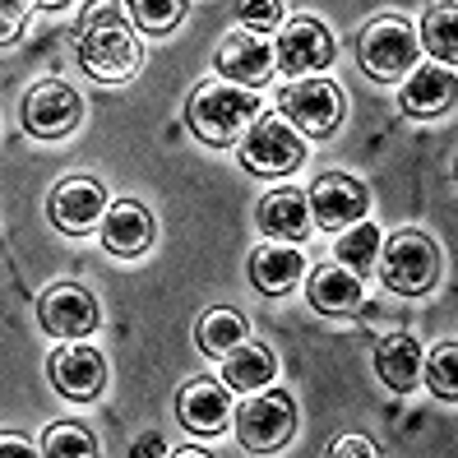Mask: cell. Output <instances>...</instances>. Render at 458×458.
<instances>
[{
    "label": "cell",
    "mask_w": 458,
    "mask_h": 458,
    "mask_svg": "<svg viewBox=\"0 0 458 458\" xmlns=\"http://www.w3.org/2000/svg\"><path fill=\"white\" fill-rule=\"evenodd\" d=\"M140 38L121 14V0H93L79 19V65L98 84H125L140 70Z\"/></svg>",
    "instance_id": "1"
},
{
    "label": "cell",
    "mask_w": 458,
    "mask_h": 458,
    "mask_svg": "<svg viewBox=\"0 0 458 458\" xmlns=\"http://www.w3.org/2000/svg\"><path fill=\"white\" fill-rule=\"evenodd\" d=\"M191 130L204 144H232L246 125L259 121V93L232 79H208L191 98Z\"/></svg>",
    "instance_id": "2"
},
{
    "label": "cell",
    "mask_w": 458,
    "mask_h": 458,
    "mask_svg": "<svg viewBox=\"0 0 458 458\" xmlns=\"http://www.w3.org/2000/svg\"><path fill=\"white\" fill-rule=\"evenodd\" d=\"M380 278L398 296H421L440 278V250L426 232H394L380 255Z\"/></svg>",
    "instance_id": "3"
},
{
    "label": "cell",
    "mask_w": 458,
    "mask_h": 458,
    "mask_svg": "<svg viewBox=\"0 0 458 458\" xmlns=\"http://www.w3.org/2000/svg\"><path fill=\"white\" fill-rule=\"evenodd\" d=\"M292 430H296V408H292V398L287 394H259L246 403V408L236 412V436L241 445H246L250 454H274L292 440Z\"/></svg>",
    "instance_id": "4"
},
{
    "label": "cell",
    "mask_w": 458,
    "mask_h": 458,
    "mask_svg": "<svg viewBox=\"0 0 458 458\" xmlns=\"http://www.w3.org/2000/svg\"><path fill=\"white\" fill-rule=\"evenodd\" d=\"M301 157H306L301 134H296L287 121H274V116L255 121L246 144H241V163H246L255 176H287V172L301 167Z\"/></svg>",
    "instance_id": "5"
},
{
    "label": "cell",
    "mask_w": 458,
    "mask_h": 458,
    "mask_svg": "<svg viewBox=\"0 0 458 458\" xmlns=\"http://www.w3.org/2000/svg\"><path fill=\"white\" fill-rule=\"evenodd\" d=\"M417 51H421V42H417V33L408 29V23L403 19H380V23H370V29L361 33L357 61L375 79H398V74L412 70Z\"/></svg>",
    "instance_id": "6"
},
{
    "label": "cell",
    "mask_w": 458,
    "mask_h": 458,
    "mask_svg": "<svg viewBox=\"0 0 458 458\" xmlns=\"http://www.w3.org/2000/svg\"><path fill=\"white\" fill-rule=\"evenodd\" d=\"M283 116L306 134H334L343 125V89L329 79H301L283 89Z\"/></svg>",
    "instance_id": "7"
},
{
    "label": "cell",
    "mask_w": 458,
    "mask_h": 458,
    "mask_svg": "<svg viewBox=\"0 0 458 458\" xmlns=\"http://www.w3.org/2000/svg\"><path fill=\"white\" fill-rule=\"evenodd\" d=\"M79 121H84V98L70 84L47 79V84H38L23 98V130L38 134V140H61V134H70Z\"/></svg>",
    "instance_id": "8"
},
{
    "label": "cell",
    "mask_w": 458,
    "mask_h": 458,
    "mask_svg": "<svg viewBox=\"0 0 458 458\" xmlns=\"http://www.w3.org/2000/svg\"><path fill=\"white\" fill-rule=\"evenodd\" d=\"M306 204H310V223L329 227V232H343V227H352L357 218H366V185L352 181V176H343V172H325L310 185Z\"/></svg>",
    "instance_id": "9"
},
{
    "label": "cell",
    "mask_w": 458,
    "mask_h": 458,
    "mask_svg": "<svg viewBox=\"0 0 458 458\" xmlns=\"http://www.w3.org/2000/svg\"><path fill=\"white\" fill-rule=\"evenodd\" d=\"M102 213H106V191L93 176H65L56 191H51V223L70 236L98 227Z\"/></svg>",
    "instance_id": "10"
},
{
    "label": "cell",
    "mask_w": 458,
    "mask_h": 458,
    "mask_svg": "<svg viewBox=\"0 0 458 458\" xmlns=\"http://www.w3.org/2000/svg\"><path fill=\"white\" fill-rule=\"evenodd\" d=\"M51 385H56L65 398H74V403L98 398L102 385H106V361H102V352L74 338L70 347H61V352L51 357Z\"/></svg>",
    "instance_id": "11"
},
{
    "label": "cell",
    "mask_w": 458,
    "mask_h": 458,
    "mask_svg": "<svg viewBox=\"0 0 458 458\" xmlns=\"http://www.w3.org/2000/svg\"><path fill=\"white\" fill-rule=\"evenodd\" d=\"M274 61L287 74H310V70H325L334 61V38L319 19H292L278 47H274Z\"/></svg>",
    "instance_id": "12"
},
{
    "label": "cell",
    "mask_w": 458,
    "mask_h": 458,
    "mask_svg": "<svg viewBox=\"0 0 458 458\" xmlns=\"http://www.w3.org/2000/svg\"><path fill=\"white\" fill-rule=\"evenodd\" d=\"M38 315H42L47 334H56V338H84L98 329V301L79 283H56L42 296Z\"/></svg>",
    "instance_id": "13"
},
{
    "label": "cell",
    "mask_w": 458,
    "mask_h": 458,
    "mask_svg": "<svg viewBox=\"0 0 458 458\" xmlns=\"http://www.w3.org/2000/svg\"><path fill=\"white\" fill-rule=\"evenodd\" d=\"M176 417L185 421V430L199 436H218L232 417V389L218 380H191L176 394Z\"/></svg>",
    "instance_id": "14"
},
{
    "label": "cell",
    "mask_w": 458,
    "mask_h": 458,
    "mask_svg": "<svg viewBox=\"0 0 458 458\" xmlns=\"http://www.w3.org/2000/svg\"><path fill=\"white\" fill-rule=\"evenodd\" d=\"M153 213L144 204H112V213H102V246L106 255H121V259H134L153 246Z\"/></svg>",
    "instance_id": "15"
},
{
    "label": "cell",
    "mask_w": 458,
    "mask_h": 458,
    "mask_svg": "<svg viewBox=\"0 0 458 458\" xmlns=\"http://www.w3.org/2000/svg\"><path fill=\"white\" fill-rule=\"evenodd\" d=\"M268 70H274V47H268L259 33H250V29L232 33L223 42V51H218V74L232 79V84L255 89V84L268 79Z\"/></svg>",
    "instance_id": "16"
},
{
    "label": "cell",
    "mask_w": 458,
    "mask_h": 458,
    "mask_svg": "<svg viewBox=\"0 0 458 458\" xmlns=\"http://www.w3.org/2000/svg\"><path fill=\"white\" fill-rule=\"evenodd\" d=\"M310 204L301 191H274L259 199V232L274 236V241H287V246H301L306 232H310Z\"/></svg>",
    "instance_id": "17"
},
{
    "label": "cell",
    "mask_w": 458,
    "mask_h": 458,
    "mask_svg": "<svg viewBox=\"0 0 458 458\" xmlns=\"http://www.w3.org/2000/svg\"><path fill=\"white\" fill-rule=\"evenodd\" d=\"M375 370L398 394H408L421 380V343L412 334H385L375 343Z\"/></svg>",
    "instance_id": "18"
},
{
    "label": "cell",
    "mask_w": 458,
    "mask_h": 458,
    "mask_svg": "<svg viewBox=\"0 0 458 458\" xmlns=\"http://www.w3.org/2000/svg\"><path fill=\"white\" fill-rule=\"evenodd\" d=\"M301 268H306L301 250L287 246V241H274V246H259V250L250 255V283H255L259 292H268V296H283V292L296 287Z\"/></svg>",
    "instance_id": "19"
},
{
    "label": "cell",
    "mask_w": 458,
    "mask_h": 458,
    "mask_svg": "<svg viewBox=\"0 0 458 458\" xmlns=\"http://www.w3.org/2000/svg\"><path fill=\"white\" fill-rule=\"evenodd\" d=\"M310 306L319 315H352L361 306V274L347 264H325L310 278Z\"/></svg>",
    "instance_id": "20"
},
{
    "label": "cell",
    "mask_w": 458,
    "mask_h": 458,
    "mask_svg": "<svg viewBox=\"0 0 458 458\" xmlns=\"http://www.w3.org/2000/svg\"><path fill=\"white\" fill-rule=\"evenodd\" d=\"M449 102H454V74L449 65H426L408 79V89L398 93V106L408 116H440L449 112Z\"/></svg>",
    "instance_id": "21"
},
{
    "label": "cell",
    "mask_w": 458,
    "mask_h": 458,
    "mask_svg": "<svg viewBox=\"0 0 458 458\" xmlns=\"http://www.w3.org/2000/svg\"><path fill=\"white\" fill-rule=\"evenodd\" d=\"M218 361H223V385L227 389H264L278 375L274 352H268L264 343H250V338H241L232 352H223Z\"/></svg>",
    "instance_id": "22"
},
{
    "label": "cell",
    "mask_w": 458,
    "mask_h": 458,
    "mask_svg": "<svg viewBox=\"0 0 458 458\" xmlns=\"http://www.w3.org/2000/svg\"><path fill=\"white\" fill-rule=\"evenodd\" d=\"M241 338H246V319H241V310L218 306V310H208V315L199 319V347H204L208 357L232 352Z\"/></svg>",
    "instance_id": "23"
},
{
    "label": "cell",
    "mask_w": 458,
    "mask_h": 458,
    "mask_svg": "<svg viewBox=\"0 0 458 458\" xmlns=\"http://www.w3.org/2000/svg\"><path fill=\"white\" fill-rule=\"evenodd\" d=\"M454 29H458L454 0H445V5H430V14H426V23H421V38H426V51H430V56H440L449 70H454V61H458Z\"/></svg>",
    "instance_id": "24"
},
{
    "label": "cell",
    "mask_w": 458,
    "mask_h": 458,
    "mask_svg": "<svg viewBox=\"0 0 458 458\" xmlns=\"http://www.w3.org/2000/svg\"><path fill=\"white\" fill-rule=\"evenodd\" d=\"M375 255H380V227L361 223V218L352 227H343V236H338V264H347L352 274H366Z\"/></svg>",
    "instance_id": "25"
},
{
    "label": "cell",
    "mask_w": 458,
    "mask_h": 458,
    "mask_svg": "<svg viewBox=\"0 0 458 458\" xmlns=\"http://www.w3.org/2000/svg\"><path fill=\"white\" fill-rule=\"evenodd\" d=\"M125 5H130L134 29L144 33H172L185 14V0H125Z\"/></svg>",
    "instance_id": "26"
},
{
    "label": "cell",
    "mask_w": 458,
    "mask_h": 458,
    "mask_svg": "<svg viewBox=\"0 0 458 458\" xmlns=\"http://www.w3.org/2000/svg\"><path fill=\"white\" fill-rule=\"evenodd\" d=\"M42 454L47 458H89V454H98V440L89 436L84 426L61 421V426H51L42 436Z\"/></svg>",
    "instance_id": "27"
},
{
    "label": "cell",
    "mask_w": 458,
    "mask_h": 458,
    "mask_svg": "<svg viewBox=\"0 0 458 458\" xmlns=\"http://www.w3.org/2000/svg\"><path fill=\"white\" fill-rule=\"evenodd\" d=\"M454 366H458V347L454 343H440L436 352H430V361L421 366L430 389H436L440 398H458V380H454Z\"/></svg>",
    "instance_id": "28"
},
{
    "label": "cell",
    "mask_w": 458,
    "mask_h": 458,
    "mask_svg": "<svg viewBox=\"0 0 458 458\" xmlns=\"http://www.w3.org/2000/svg\"><path fill=\"white\" fill-rule=\"evenodd\" d=\"M236 14H241V23H246L250 33H268V29H278L283 5H278V0H241Z\"/></svg>",
    "instance_id": "29"
},
{
    "label": "cell",
    "mask_w": 458,
    "mask_h": 458,
    "mask_svg": "<svg viewBox=\"0 0 458 458\" xmlns=\"http://www.w3.org/2000/svg\"><path fill=\"white\" fill-rule=\"evenodd\" d=\"M29 5H33V0H0V47L23 33V23H29Z\"/></svg>",
    "instance_id": "30"
},
{
    "label": "cell",
    "mask_w": 458,
    "mask_h": 458,
    "mask_svg": "<svg viewBox=\"0 0 458 458\" xmlns=\"http://www.w3.org/2000/svg\"><path fill=\"white\" fill-rule=\"evenodd\" d=\"M0 454H14V458H33V445L23 440V436H14V430H5V436H0Z\"/></svg>",
    "instance_id": "31"
},
{
    "label": "cell",
    "mask_w": 458,
    "mask_h": 458,
    "mask_svg": "<svg viewBox=\"0 0 458 458\" xmlns=\"http://www.w3.org/2000/svg\"><path fill=\"white\" fill-rule=\"evenodd\" d=\"M334 454H375V445H370V440H361V436H347V440H338V445H334Z\"/></svg>",
    "instance_id": "32"
},
{
    "label": "cell",
    "mask_w": 458,
    "mask_h": 458,
    "mask_svg": "<svg viewBox=\"0 0 458 458\" xmlns=\"http://www.w3.org/2000/svg\"><path fill=\"white\" fill-rule=\"evenodd\" d=\"M134 454H163V440H157V436H148V440H140V445H134Z\"/></svg>",
    "instance_id": "33"
},
{
    "label": "cell",
    "mask_w": 458,
    "mask_h": 458,
    "mask_svg": "<svg viewBox=\"0 0 458 458\" xmlns=\"http://www.w3.org/2000/svg\"><path fill=\"white\" fill-rule=\"evenodd\" d=\"M42 10H61V5H70V0H38Z\"/></svg>",
    "instance_id": "34"
}]
</instances>
